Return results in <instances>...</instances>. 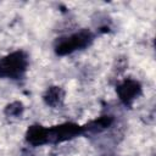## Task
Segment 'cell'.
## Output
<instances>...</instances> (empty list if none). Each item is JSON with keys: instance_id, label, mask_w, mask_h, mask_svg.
Returning a JSON list of instances; mask_svg holds the SVG:
<instances>
[{"instance_id": "6", "label": "cell", "mask_w": 156, "mask_h": 156, "mask_svg": "<svg viewBox=\"0 0 156 156\" xmlns=\"http://www.w3.org/2000/svg\"><path fill=\"white\" fill-rule=\"evenodd\" d=\"M43 100L48 106L51 107H58L63 104L65 100V90L61 87L54 85L46 89V91L43 95Z\"/></svg>"}, {"instance_id": "3", "label": "cell", "mask_w": 156, "mask_h": 156, "mask_svg": "<svg viewBox=\"0 0 156 156\" xmlns=\"http://www.w3.org/2000/svg\"><path fill=\"white\" fill-rule=\"evenodd\" d=\"M82 134H84L83 126H79L72 122H66V123L49 128V143L50 144L63 143L76 136H79Z\"/></svg>"}, {"instance_id": "4", "label": "cell", "mask_w": 156, "mask_h": 156, "mask_svg": "<svg viewBox=\"0 0 156 156\" xmlns=\"http://www.w3.org/2000/svg\"><path fill=\"white\" fill-rule=\"evenodd\" d=\"M116 93L118 95V99L124 106H132V104L141 95L143 89H141V84L138 80L127 78L117 85Z\"/></svg>"}, {"instance_id": "1", "label": "cell", "mask_w": 156, "mask_h": 156, "mask_svg": "<svg viewBox=\"0 0 156 156\" xmlns=\"http://www.w3.org/2000/svg\"><path fill=\"white\" fill-rule=\"evenodd\" d=\"M28 65V55L24 51L17 50L10 52L0 58V78L12 80L22 79L27 73Z\"/></svg>"}, {"instance_id": "8", "label": "cell", "mask_w": 156, "mask_h": 156, "mask_svg": "<svg viewBox=\"0 0 156 156\" xmlns=\"http://www.w3.org/2000/svg\"><path fill=\"white\" fill-rule=\"evenodd\" d=\"M24 111V105L21 102V101H13L11 104H9L6 107H5V115L6 117H21L22 113Z\"/></svg>"}, {"instance_id": "5", "label": "cell", "mask_w": 156, "mask_h": 156, "mask_svg": "<svg viewBox=\"0 0 156 156\" xmlns=\"http://www.w3.org/2000/svg\"><path fill=\"white\" fill-rule=\"evenodd\" d=\"M26 141L32 146H41L49 144V128L40 124L30 126L26 132Z\"/></svg>"}, {"instance_id": "2", "label": "cell", "mask_w": 156, "mask_h": 156, "mask_svg": "<svg viewBox=\"0 0 156 156\" xmlns=\"http://www.w3.org/2000/svg\"><path fill=\"white\" fill-rule=\"evenodd\" d=\"M93 40H94V34L88 29H82L67 37L58 38L54 45V49L56 55L65 56L77 50H83L88 48L93 43Z\"/></svg>"}, {"instance_id": "7", "label": "cell", "mask_w": 156, "mask_h": 156, "mask_svg": "<svg viewBox=\"0 0 156 156\" xmlns=\"http://www.w3.org/2000/svg\"><path fill=\"white\" fill-rule=\"evenodd\" d=\"M113 123V117L110 115H105V116H100L99 118H95L90 122H88L85 126H83L84 128V133H100L105 129H107L111 124Z\"/></svg>"}]
</instances>
